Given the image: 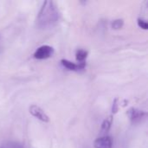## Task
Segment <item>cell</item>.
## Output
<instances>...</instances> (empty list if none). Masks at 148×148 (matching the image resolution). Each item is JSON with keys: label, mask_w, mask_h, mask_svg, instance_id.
Segmentation results:
<instances>
[{"label": "cell", "mask_w": 148, "mask_h": 148, "mask_svg": "<svg viewBox=\"0 0 148 148\" xmlns=\"http://www.w3.org/2000/svg\"><path fill=\"white\" fill-rule=\"evenodd\" d=\"M60 12L54 1H44L36 17V24L40 29L52 28L59 20Z\"/></svg>", "instance_id": "1"}, {"label": "cell", "mask_w": 148, "mask_h": 148, "mask_svg": "<svg viewBox=\"0 0 148 148\" xmlns=\"http://www.w3.org/2000/svg\"><path fill=\"white\" fill-rule=\"evenodd\" d=\"M54 54V49L49 45H42L39 47L34 53V57L37 60H44L51 57Z\"/></svg>", "instance_id": "2"}, {"label": "cell", "mask_w": 148, "mask_h": 148, "mask_svg": "<svg viewBox=\"0 0 148 148\" xmlns=\"http://www.w3.org/2000/svg\"><path fill=\"white\" fill-rule=\"evenodd\" d=\"M29 114L32 116H34L35 118H36L37 120H39L44 123H47L49 121V116L40 107L36 106V105H31L29 108Z\"/></svg>", "instance_id": "3"}, {"label": "cell", "mask_w": 148, "mask_h": 148, "mask_svg": "<svg viewBox=\"0 0 148 148\" xmlns=\"http://www.w3.org/2000/svg\"><path fill=\"white\" fill-rule=\"evenodd\" d=\"M127 114H128V116L133 123L140 122L147 116V113L145 111L138 109V108H130L128 110Z\"/></svg>", "instance_id": "4"}, {"label": "cell", "mask_w": 148, "mask_h": 148, "mask_svg": "<svg viewBox=\"0 0 148 148\" xmlns=\"http://www.w3.org/2000/svg\"><path fill=\"white\" fill-rule=\"evenodd\" d=\"M61 63L62 65L66 68L69 70L71 71H78L81 69H84L86 67V62H80V63H75L71 61H69L67 59H62L61 60Z\"/></svg>", "instance_id": "5"}, {"label": "cell", "mask_w": 148, "mask_h": 148, "mask_svg": "<svg viewBox=\"0 0 148 148\" xmlns=\"http://www.w3.org/2000/svg\"><path fill=\"white\" fill-rule=\"evenodd\" d=\"M95 148H112L113 140L109 136H102L97 138L94 142Z\"/></svg>", "instance_id": "6"}, {"label": "cell", "mask_w": 148, "mask_h": 148, "mask_svg": "<svg viewBox=\"0 0 148 148\" xmlns=\"http://www.w3.org/2000/svg\"><path fill=\"white\" fill-rule=\"evenodd\" d=\"M88 51L84 50V49H78L75 53V58H76V61L78 62V63L80 62H84L86 58L88 57Z\"/></svg>", "instance_id": "7"}, {"label": "cell", "mask_w": 148, "mask_h": 148, "mask_svg": "<svg viewBox=\"0 0 148 148\" xmlns=\"http://www.w3.org/2000/svg\"><path fill=\"white\" fill-rule=\"evenodd\" d=\"M112 121H113L112 116L104 120V121L101 124V131L102 132H108V130L110 129L111 125H112Z\"/></svg>", "instance_id": "8"}, {"label": "cell", "mask_w": 148, "mask_h": 148, "mask_svg": "<svg viewBox=\"0 0 148 148\" xmlns=\"http://www.w3.org/2000/svg\"><path fill=\"white\" fill-rule=\"evenodd\" d=\"M123 24H124V22H123L122 19H116V20H114V21L113 22L112 27H113V29H120L122 28Z\"/></svg>", "instance_id": "9"}, {"label": "cell", "mask_w": 148, "mask_h": 148, "mask_svg": "<svg viewBox=\"0 0 148 148\" xmlns=\"http://www.w3.org/2000/svg\"><path fill=\"white\" fill-rule=\"evenodd\" d=\"M3 147L4 148H23V146L21 143L16 142V141H11Z\"/></svg>", "instance_id": "10"}, {"label": "cell", "mask_w": 148, "mask_h": 148, "mask_svg": "<svg viewBox=\"0 0 148 148\" xmlns=\"http://www.w3.org/2000/svg\"><path fill=\"white\" fill-rule=\"evenodd\" d=\"M137 22H138V25H139L140 28H141V29H143L145 30L148 29V23L147 22V20L142 19V18H138Z\"/></svg>", "instance_id": "11"}, {"label": "cell", "mask_w": 148, "mask_h": 148, "mask_svg": "<svg viewBox=\"0 0 148 148\" xmlns=\"http://www.w3.org/2000/svg\"><path fill=\"white\" fill-rule=\"evenodd\" d=\"M119 110V104H118V99H114V101H113V105H112V113L113 114H116Z\"/></svg>", "instance_id": "12"}]
</instances>
